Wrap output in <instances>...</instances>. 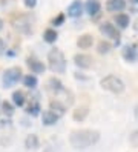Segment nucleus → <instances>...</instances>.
<instances>
[{
    "mask_svg": "<svg viewBox=\"0 0 138 152\" xmlns=\"http://www.w3.org/2000/svg\"><path fill=\"white\" fill-rule=\"evenodd\" d=\"M100 140V132L94 129H80V131H72L69 143L75 149H86Z\"/></svg>",
    "mask_w": 138,
    "mask_h": 152,
    "instance_id": "f257e3e1",
    "label": "nucleus"
},
{
    "mask_svg": "<svg viewBox=\"0 0 138 152\" xmlns=\"http://www.w3.org/2000/svg\"><path fill=\"white\" fill-rule=\"evenodd\" d=\"M48 61H49V68L52 72L64 74V71H66V58H64L63 52L60 49L52 48L48 52Z\"/></svg>",
    "mask_w": 138,
    "mask_h": 152,
    "instance_id": "f03ea898",
    "label": "nucleus"
},
{
    "mask_svg": "<svg viewBox=\"0 0 138 152\" xmlns=\"http://www.w3.org/2000/svg\"><path fill=\"white\" fill-rule=\"evenodd\" d=\"M23 72H22V69L18 68V66H12V68H8L5 72H3V77H2V85H3V88H12V86H15L18 82L22 80V75Z\"/></svg>",
    "mask_w": 138,
    "mask_h": 152,
    "instance_id": "7ed1b4c3",
    "label": "nucleus"
},
{
    "mask_svg": "<svg viewBox=\"0 0 138 152\" xmlns=\"http://www.w3.org/2000/svg\"><path fill=\"white\" fill-rule=\"evenodd\" d=\"M101 86H103L106 91L114 92V94H121L124 91V83L121 78H118L117 75H106L101 80Z\"/></svg>",
    "mask_w": 138,
    "mask_h": 152,
    "instance_id": "20e7f679",
    "label": "nucleus"
},
{
    "mask_svg": "<svg viewBox=\"0 0 138 152\" xmlns=\"http://www.w3.org/2000/svg\"><path fill=\"white\" fill-rule=\"evenodd\" d=\"M100 32L104 35L107 39H114L115 40V45H120V32L117 29V26L112 25L110 22H104L100 25Z\"/></svg>",
    "mask_w": 138,
    "mask_h": 152,
    "instance_id": "39448f33",
    "label": "nucleus"
},
{
    "mask_svg": "<svg viewBox=\"0 0 138 152\" xmlns=\"http://www.w3.org/2000/svg\"><path fill=\"white\" fill-rule=\"evenodd\" d=\"M26 65H28V68L31 69L32 74H43L45 69H46L45 63H43V61H40L37 57H28Z\"/></svg>",
    "mask_w": 138,
    "mask_h": 152,
    "instance_id": "423d86ee",
    "label": "nucleus"
},
{
    "mask_svg": "<svg viewBox=\"0 0 138 152\" xmlns=\"http://www.w3.org/2000/svg\"><path fill=\"white\" fill-rule=\"evenodd\" d=\"M14 26H15V29H18L23 34H32V25H31L29 19L25 17V15L18 17V20L14 22Z\"/></svg>",
    "mask_w": 138,
    "mask_h": 152,
    "instance_id": "0eeeda50",
    "label": "nucleus"
},
{
    "mask_svg": "<svg viewBox=\"0 0 138 152\" xmlns=\"http://www.w3.org/2000/svg\"><path fill=\"white\" fill-rule=\"evenodd\" d=\"M74 63H75L80 69H89L94 63V60H92L91 56L88 54H75L74 56Z\"/></svg>",
    "mask_w": 138,
    "mask_h": 152,
    "instance_id": "6e6552de",
    "label": "nucleus"
},
{
    "mask_svg": "<svg viewBox=\"0 0 138 152\" xmlns=\"http://www.w3.org/2000/svg\"><path fill=\"white\" fill-rule=\"evenodd\" d=\"M121 56L126 61H131V63H134V61L138 60V49L135 45H127V46L123 48L121 51Z\"/></svg>",
    "mask_w": 138,
    "mask_h": 152,
    "instance_id": "1a4fd4ad",
    "label": "nucleus"
},
{
    "mask_svg": "<svg viewBox=\"0 0 138 152\" xmlns=\"http://www.w3.org/2000/svg\"><path fill=\"white\" fill-rule=\"evenodd\" d=\"M83 14V3L80 0H74V2L68 6V15L72 17V19H77Z\"/></svg>",
    "mask_w": 138,
    "mask_h": 152,
    "instance_id": "9d476101",
    "label": "nucleus"
},
{
    "mask_svg": "<svg viewBox=\"0 0 138 152\" xmlns=\"http://www.w3.org/2000/svg\"><path fill=\"white\" fill-rule=\"evenodd\" d=\"M126 8V0H107L106 10L109 12H121Z\"/></svg>",
    "mask_w": 138,
    "mask_h": 152,
    "instance_id": "9b49d317",
    "label": "nucleus"
},
{
    "mask_svg": "<svg viewBox=\"0 0 138 152\" xmlns=\"http://www.w3.org/2000/svg\"><path fill=\"white\" fill-rule=\"evenodd\" d=\"M58 115L55 114L54 111H45L43 114H42V123L45 124V126H52V124H55L58 121Z\"/></svg>",
    "mask_w": 138,
    "mask_h": 152,
    "instance_id": "f8f14e48",
    "label": "nucleus"
},
{
    "mask_svg": "<svg viewBox=\"0 0 138 152\" xmlns=\"http://www.w3.org/2000/svg\"><path fill=\"white\" fill-rule=\"evenodd\" d=\"M85 10H86V12H88L91 17L97 15V14L100 12V10H101V3H100V0H86Z\"/></svg>",
    "mask_w": 138,
    "mask_h": 152,
    "instance_id": "ddd939ff",
    "label": "nucleus"
},
{
    "mask_svg": "<svg viewBox=\"0 0 138 152\" xmlns=\"http://www.w3.org/2000/svg\"><path fill=\"white\" fill-rule=\"evenodd\" d=\"M92 45H94V37H92L91 34H83L77 40V46L80 49H89Z\"/></svg>",
    "mask_w": 138,
    "mask_h": 152,
    "instance_id": "4468645a",
    "label": "nucleus"
},
{
    "mask_svg": "<svg viewBox=\"0 0 138 152\" xmlns=\"http://www.w3.org/2000/svg\"><path fill=\"white\" fill-rule=\"evenodd\" d=\"M115 23H117V26L120 29H126L127 26H129V23H131V19H129V15L127 14H124V12H118L117 15H115Z\"/></svg>",
    "mask_w": 138,
    "mask_h": 152,
    "instance_id": "2eb2a0df",
    "label": "nucleus"
},
{
    "mask_svg": "<svg viewBox=\"0 0 138 152\" xmlns=\"http://www.w3.org/2000/svg\"><path fill=\"white\" fill-rule=\"evenodd\" d=\"M48 85H49V89L54 92V94H60V92H64V86H63V83L60 82L58 78H55V77H51L49 78V82H48Z\"/></svg>",
    "mask_w": 138,
    "mask_h": 152,
    "instance_id": "dca6fc26",
    "label": "nucleus"
},
{
    "mask_svg": "<svg viewBox=\"0 0 138 152\" xmlns=\"http://www.w3.org/2000/svg\"><path fill=\"white\" fill-rule=\"evenodd\" d=\"M11 98H12V104L14 106H18V108L25 106V103H26V95H25L23 91H14Z\"/></svg>",
    "mask_w": 138,
    "mask_h": 152,
    "instance_id": "f3484780",
    "label": "nucleus"
},
{
    "mask_svg": "<svg viewBox=\"0 0 138 152\" xmlns=\"http://www.w3.org/2000/svg\"><path fill=\"white\" fill-rule=\"evenodd\" d=\"M22 82H23V86H26L28 89H35L37 85H39V80L34 74H28L25 77H22Z\"/></svg>",
    "mask_w": 138,
    "mask_h": 152,
    "instance_id": "a211bd4d",
    "label": "nucleus"
},
{
    "mask_svg": "<svg viewBox=\"0 0 138 152\" xmlns=\"http://www.w3.org/2000/svg\"><path fill=\"white\" fill-rule=\"evenodd\" d=\"M57 39H58V34H57V31H55L54 28L45 29V32H43V40H45L46 43H55V42H57Z\"/></svg>",
    "mask_w": 138,
    "mask_h": 152,
    "instance_id": "6ab92c4d",
    "label": "nucleus"
},
{
    "mask_svg": "<svg viewBox=\"0 0 138 152\" xmlns=\"http://www.w3.org/2000/svg\"><path fill=\"white\" fill-rule=\"evenodd\" d=\"M40 145V141H39V137L35 135V134H29L26 138H25V146L26 149H37Z\"/></svg>",
    "mask_w": 138,
    "mask_h": 152,
    "instance_id": "aec40b11",
    "label": "nucleus"
},
{
    "mask_svg": "<svg viewBox=\"0 0 138 152\" xmlns=\"http://www.w3.org/2000/svg\"><path fill=\"white\" fill-rule=\"evenodd\" d=\"M0 112L5 114L8 118H11L14 115V104L11 102H2V104H0Z\"/></svg>",
    "mask_w": 138,
    "mask_h": 152,
    "instance_id": "412c9836",
    "label": "nucleus"
},
{
    "mask_svg": "<svg viewBox=\"0 0 138 152\" xmlns=\"http://www.w3.org/2000/svg\"><path fill=\"white\" fill-rule=\"evenodd\" d=\"M40 111H42V108H40V103L37 100L31 102V104L26 108V114L31 115V117H37V115H40Z\"/></svg>",
    "mask_w": 138,
    "mask_h": 152,
    "instance_id": "4be33fe9",
    "label": "nucleus"
},
{
    "mask_svg": "<svg viewBox=\"0 0 138 152\" xmlns=\"http://www.w3.org/2000/svg\"><path fill=\"white\" fill-rule=\"evenodd\" d=\"M49 109H51V111H54V112L60 117V115H63L64 112H66V106L61 104L58 100H52V102H51V104H49Z\"/></svg>",
    "mask_w": 138,
    "mask_h": 152,
    "instance_id": "5701e85b",
    "label": "nucleus"
},
{
    "mask_svg": "<svg viewBox=\"0 0 138 152\" xmlns=\"http://www.w3.org/2000/svg\"><path fill=\"white\" fill-rule=\"evenodd\" d=\"M88 114H89L88 108H78V109L74 111V114H72V118L75 120V121H83V120H85V118L88 117Z\"/></svg>",
    "mask_w": 138,
    "mask_h": 152,
    "instance_id": "b1692460",
    "label": "nucleus"
},
{
    "mask_svg": "<svg viewBox=\"0 0 138 152\" xmlns=\"http://www.w3.org/2000/svg\"><path fill=\"white\" fill-rule=\"evenodd\" d=\"M110 48H112V45L107 43V42H100L98 43V52L100 54H107L110 51Z\"/></svg>",
    "mask_w": 138,
    "mask_h": 152,
    "instance_id": "393cba45",
    "label": "nucleus"
},
{
    "mask_svg": "<svg viewBox=\"0 0 138 152\" xmlns=\"http://www.w3.org/2000/svg\"><path fill=\"white\" fill-rule=\"evenodd\" d=\"M64 19H66V15H64V14H58V15L52 20V25H54V26H61V25L64 23Z\"/></svg>",
    "mask_w": 138,
    "mask_h": 152,
    "instance_id": "a878e982",
    "label": "nucleus"
},
{
    "mask_svg": "<svg viewBox=\"0 0 138 152\" xmlns=\"http://www.w3.org/2000/svg\"><path fill=\"white\" fill-rule=\"evenodd\" d=\"M129 143H131L134 148H138V131L132 132V135L129 137Z\"/></svg>",
    "mask_w": 138,
    "mask_h": 152,
    "instance_id": "bb28decb",
    "label": "nucleus"
},
{
    "mask_svg": "<svg viewBox=\"0 0 138 152\" xmlns=\"http://www.w3.org/2000/svg\"><path fill=\"white\" fill-rule=\"evenodd\" d=\"M23 3H25L26 8L32 10V8H35V5H37V0H23Z\"/></svg>",
    "mask_w": 138,
    "mask_h": 152,
    "instance_id": "cd10ccee",
    "label": "nucleus"
},
{
    "mask_svg": "<svg viewBox=\"0 0 138 152\" xmlns=\"http://www.w3.org/2000/svg\"><path fill=\"white\" fill-rule=\"evenodd\" d=\"M5 52H6V43L3 39H0V56H3Z\"/></svg>",
    "mask_w": 138,
    "mask_h": 152,
    "instance_id": "c85d7f7f",
    "label": "nucleus"
},
{
    "mask_svg": "<svg viewBox=\"0 0 138 152\" xmlns=\"http://www.w3.org/2000/svg\"><path fill=\"white\" fill-rule=\"evenodd\" d=\"M135 117H137V120H138V104L135 106Z\"/></svg>",
    "mask_w": 138,
    "mask_h": 152,
    "instance_id": "c756f323",
    "label": "nucleus"
},
{
    "mask_svg": "<svg viewBox=\"0 0 138 152\" xmlns=\"http://www.w3.org/2000/svg\"><path fill=\"white\" fill-rule=\"evenodd\" d=\"M2 29H3V20L0 19V31H2Z\"/></svg>",
    "mask_w": 138,
    "mask_h": 152,
    "instance_id": "7c9ffc66",
    "label": "nucleus"
},
{
    "mask_svg": "<svg viewBox=\"0 0 138 152\" xmlns=\"http://www.w3.org/2000/svg\"><path fill=\"white\" fill-rule=\"evenodd\" d=\"M132 2H134V3H138V0H132Z\"/></svg>",
    "mask_w": 138,
    "mask_h": 152,
    "instance_id": "2f4dec72",
    "label": "nucleus"
},
{
    "mask_svg": "<svg viewBox=\"0 0 138 152\" xmlns=\"http://www.w3.org/2000/svg\"><path fill=\"white\" fill-rule=\"evenodd\" d=\"M0 104H2V102H0Z\"/></svg>",
    "mask_w": 138,
    "mask_h": 152,
    "instance_id": "473e14b6",
    "label": "nucleus"
}]
</instances>
